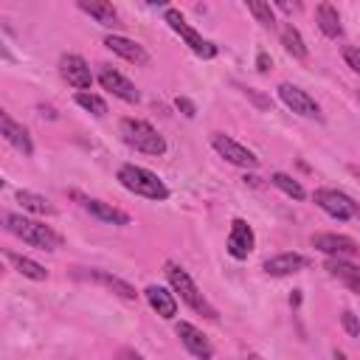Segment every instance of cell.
<instances>
[{"label":"cell","instance_id":"d6a6232c","mask_svg":"<svg viewBox=\"0 0 360 360\" xmlns=\"http://www.w3.org/2000/svg\"><path fill=\"white\" fill-rule=\"evenodd\" d=\"M118 360H146V357H141V354H135V352H121Z\"/></svg>","mask_w":360,"mask_h":360},{"label":"cell","instance_id":"7a4b0ae2","mask_svg":"<svg viewBox=\"0 0 360 360\" xmlns=\"http://www.w3.org/2000/svg\"><path fill=\"white\" fill-rule=\"evenodd\" d=\"M3 225H6L8 233H14L17 239H22L25 245H31L37 250H48L51 253V250H59L62 248V236L51 225L39 222V219H31V217L6 211L3 214Z\"/></svg>","mask_w":360,"mask_h":360},{"label":"cell","instance_id":"8992f818","mask_svg":"<svg viewBox=\"0 0 360 360\" xmlns=\"http://www.w3.org/2000/svg\"><path fill=\"white\" fill-rule=\"evenodd\" d=\"M312 200L326 217H332L338 222H349V219H354L360 214V205L340 188H315Z\"/></svg>","mask_w":360,"mask_h":360},{"label":"cell","instance_id":"83f0119b","mask_svg":"<svg viewBox=\"0 0 360 360\" xmlns=\"http://www.w3.org/2000/svg\"><path fill=\"white\" fill-rule=\"evenodd\" d=\"M73 101L82 107V110H87L90 115H96V118H104L107 115V101L101 98V96H96V93H76L73 96Z\"/></svg>","mask_w":360,"mask_h":360},{"label":"cell","instance_id":"8fae6325","mask_svg":"<svg viewBox=\"0 0 360 360\" xmlns=\"http://www.w3.org/2000/svg\"><path fill=\"white\" fill-rule=\"evenodd\" d=\"M312 248L321 250L326 259H352L360 248L352 236L346 233H312Z\"/></svg>","mask_w":360,"mask_h":360},{"label":"cell","instance_id":"277c9868","mask_svg":"<svg viewBox=\"0 0 360 360\" xmlns=\"http://www.w3.org/2000/svg\"><path fill=\"white\" fill-rule=\"evenodd\" d=\"M121 129V138L129 149L141 152V155H152V158H160L166 152V138L143 118H121L118 124Z\"/></svg>","mask_w":360,"mask_h":360},{"label":"cell","instance_id":"44dd1931","mask_svg":"<svg viewBox=\"0 0 360 360\" xmlns=\"http://www.w3.org/2000/svg\"><path fill=\"white\" fill-rule=\"evenodd\" d=\"M315 22H318V28H321L323 37H329V39H340V37H343L340 14H338V8H335L332 3H318V8H315Z\"/></svg>","mask_w":360,"mask_h":360},{"label":"cell","instance_id":"f1b7e54d","mask_svg":"<svg viewBox=\"0 0 360 360\" xmlns=\"http://www.w3.org/2000/svg\"><path fill=\"white\" fill-rule=\"evenodd\" d=\"M340 326L346 329V335H349V338H360V318H357L354 312L343 309V315H340Z\"/></svg>","mask_w":360,"mask_h":360},{"label":"cell","instance_id":"cb8c5ba5","mask_svg":"<svg viewBox=\"0 0 360 360\" xmlns=\"http://www.w3.org/2000/svg\"><path fill=\"white\" fill-rule=\"evenodd\" d=\"M6 259L11 262V267H14L22 278H31V281H45V278H48L45 264H39V262H34V259H28V256H20V253L6 250Z\"/></svg>","mask_w":360,"mask_h":360},{"label":"cell","instance_id":"5b68a950","mask_svg":"<svg viewBox=\"0 0 360 360\" xmlns=\"http://www.w3.org/2000/svg\"><path fill=\"white\" fill-rule=\"evenodd\" d=\"M163 20H166V25L188 45V51H191L194 56H200V59H214V56L219 53V48H217L211 39H205L194 25H188L186 17H183L177 8H166V11H163Z\"/></svg>","mask_w":360,"mask_h":360},{"label":"cell","instance_id":"3957f363","mask_svg":"<svg viewBox=\"0 0 360 360\" xmlns=\"http://www.w3.org/2000/svg\"><path fill=\"white\" fill-rule=\"evenodd\" d=\"M118 183L129 191V194H135V197H143V200H152V202H163V200H169V186L152 172V169H146V166H138V163H124V166H118Z\"/></svg>","mask_w":360,"mask_h":360},{"label":"cell","instance_id":"6da1fadb","mask_svg":"<svg viewBox=\"0 0 360 360\" xmlns=\"http://www.w3.org/2000/svg\"><path fill=\"white\" fill-rule=\"evenodd\" d=\"M163 273H166V281H169L172 292L180 295V301H183L188 309H194L197 315H202V318H208V321H217V318H219L217 307L205 298V292L194 284V278L188 276V270H186L183 264H177V262L169 259V262L163 264Z\"/></svg>","mask_w":360,"mask_h":360},{"label":"cell","instance_id":"4fadbf2b","mask_svg":"<svg viewBox=\"0 0 360 360\" xmlns=\"http://www.w3.org/2000/svg\"><path fill=\"white\" fill-rule=\"evenodd\" d=\"M253 248H256V233H253V228L242 219V217H236L233 222H231V231H228V256L231 259H236V262H242V259H248L250 253H253Z\"/></svg>","mask_w":360,"mask_h":360},{"label":"cell","instance_id":"e0dca14e","mask_svg":"<svg viewBox=\"0 0 360 360\" xmlns=\"http://www.w3.org/2000/svg\"><path fill=\"white\" fill-rule=\"evenodd\" d=\"M309 267V259L307 256H301V253H278V256H270L264 264H262V270L267 273V276H273V278H281V276H292V273H301V270H307Z\"/></svg>","mask_w":360,"mask_h":360},{"label":"cell","instance_id":"52a82bcc","mask_svg":"<svg viewBox=\"0 0 360 360\" xmlns=\"http://www.w3.org/2000/svg\"><path fill=\"white\" fill-rule=\"evenodd\" d=\"M278 98H281V101H284V107H287V110H292L295 115L309 118V121H323L321 104H318L307 90H301L298 84H290V82L278 84Z\"/></svg>","mask_w":360,"mask_h":360},{"label":"cell","instance_id":"9c48e42d","mask_svg":"<svg viewBox=\"0 0 360 360\" xmlns=\"http://www.w3.org/2000/svg\"><path fill=\"white\" fill-rule=\"evenodd\" d=\"M59 76L70 87H76V93H87L93 84V70L79 53H62L59 56Z\"/></svg>","mask_w":360,"mask_h":360},{"label":"cell","instance_id":"7c38bea8","mask_svg":"<svg viewBox=\"0 0 360 360\" xmlns=\"http://www.w3.org/2000/svg\"><path fill=\"white\" fill-rule=\"evenodd\" d=\"M73 197L79 200V205L90 214V217H96L98 222H104V225H129V214L127 211H121V208H115L112 202H104V200H98V197H84V194H79V191H73Z\"/></svg>","mask_w":360,"mask_h":360},{"label":"cell","instance_id":"7402d4cb","mask_svg":"<svg viewBox=\"0 0 360 360\" xmlns=\"http://www.w3.org/2000/svg\"><path fill=\"white\" fill-rule=\"evenodd\" d=\"M278 37H281V45H284V51H287L292 59H298V62H307V56H309V48H307V42H304L301 31H298L292 22H284V25L278 28Z\"/></svg>","mask_w":360,"mask_h":360},{"label":"cell","instance_id":"30bf717a","mask_svg":"<svg viewBox=\"0 0 360 360\" xmlns=\"http://www.w3.org/2000/svg\"><path fill=\"white\" fill-rule=\"evenodd\" d=\"M98 84H101L107 93H112L115 98L127 101V104H138V101H141L138 87H135L124 73H118L112 65H98Z\"/></svg>","mask_w":360,"mask_h":360},{"label":"cell","instance_id":"1f68e13d","mask_svg":"<svg viewBox=\"0 0 360 360\" xmlns=\"http://www.w3.org/2000/svg\"><path fill=\"white\" fill-rule=\"evenodd\" d=\"M270 65H273L270 53H267V51H259V53H256V70H259V73H267Z\"/></svg>","mask_w":360,"mask_h":360},{"label":"cell","instance_id":"ffe728a7","mask_svg":"<svg viewBox=\"0 0 360 360\" xmlns=\"http://www.w3.org/2000/svg\"><path fill=\"white\" fill-rule=\"evenodd\" d=\"M326 270L332 278L346 284L354 295H360V264H354L349 259H326Z\"/></svg>","mask_w":360,"mask_h":360},{"label":"cell","instance_id":"d6986e66","mask_svg":"<svg viewBox=\"0 0 360 360\" xmlns=\"http://www.w3.org/2000/svg\"><path fill=\"white\" fill-rule=\"evenodd\" d=\"M76 6H79V11L90 14V17H93L98 25H104V28H118V25H121L118 8H115L112 3H107V0H79Z\"/></svg>","mask_w":360,"mask_h":360},{"label":"cell","instance_id":"8d00e7d4","mask_svg":"<svg viewBox=\"0 0 360 360\" xmlns=\"http://www.w3.org/2000/svg\"><path fill=\"white\" fill-rule=\"evenodd\" d=\"M357 101H360V90H357Z\"/></svg>","mask_w":360,"mask_h":360},{"label":"cell","instance_id":"e575fe53","mask_svg":"<svg viewBox=\"0 0 360 360\" xmlns=\"http://www.w3.org/2000/svg\"><path fill=\"white\" fill-rule=\"evenodd\" d=\"M245 360H264V357H262V354H256V352H248V354H245Z\"/></svg>","mask_w":360,"mask_h":360},{"label":"cell","instance_id":"9a60e30c","mask_svg":"<svg viewBox=\"0 0 360 360\" xmlns=\"http://www.w3.org/2000/svg\"><path fill=\"white\" fill-rule=\"evenodd\" d=\"M104 45H107L115 56H121V59H127V62H132V65H149L146 48H143L141 42L124 37V34H107V37H104Z\"/></svg>","mask_w":360,"mask_h":360},{"label":"cell","instance_id":"5bb4252c","mask_svg":"<svg viewBox=\"0 0 360 360\" xmlns=\"http://www.w3.org/2000/svg\"><path fill=\"white\" fill-rule=\"evenodd\" d=\"M174 332H177L180 343L186 346V352H188L191 357H197V360H211V357H214V346H211V340H208V338L202 335V329H197L194 323H188V321H177Z\"/></svg>","mask_w":360,"mask_h":360},{"label":"cell","instance_id":"d4e9b609","mask_svg":"<svg viewBox=\"0 0 360 360\" xmlns=\"http://www.w3.org/2000/svg\"><path fill=\"white\" fill-rule=\"evenodd\" d=\"M17 202L22 205V211H31V214H48V217H51V214L56 211L48 197H42V194H37V191H28V188H20V191H17Z\"/></svg>","mask_w":360,"mask_h":360},{"label":"cell","instance_id":"2e32d148","mask_svg":"<svg viewBox=\"0 0 360 360\" xmlns=\"http://www.w3.org/2000/svg\"><path fill=\"white\" fill-rule=\"evenodd\" d=\"M0 135L17 149V152H22L25 158H31L34 155V141H31V132L22 127V124H17L8 112H0Z\"/></svg>","mask_w":360,"mask_h":360},{"label":"cell","instance_id":"484cf974","mask_svg":"<svg viewBox=\"0 0 360 360\" xmlns=\"http://www.w3.org/2000/svg\"><path fill=\"white\" fill-rule=\"evenodd\" d=\"M270 183H273L278 191H284L287 197H292V200H304V197H307L304 186H301L292 174H287V172H273V174H270Z\"/></svg>","mask_w":360,"mask_h":360},{"label":"cell","instance_id":"f546056e","mask_svg":"<svg viewBox=\"0 0 360 360\" xmlns=\"http://www.w3.org/2000/svg\"><path fill=\"white\" fill-rule=\"evenodd\" d=\"M343 62L354 73H360V45H343Z\"/></svg>","mask_w":360,"mask_h":360},{"label":"cell","instance_id":"4dcf8cb0","mask_svg":"<svg viewBox=\"0 0 360 360\" xmlns=\"http://www.w3.org/2000/svg\"><path fill=\"white\" fill-rule=\"evenodd\" d=\"M174 104H177V110H180L186 118H194V115H197V107H194L186 96H177V98H174Z\"/></svg>","mask_w":360,"mask_h":360},{"label":"cell","instance_id":"ba28073f","mask_svg":"<svg viewBox=\"0 0 360 360\" xmlns=\"http://www.w3.org/2000/svg\"><path fill=\"white\" fill-rule=\"evenodd\" d=\"M211 146H214L217 155L225 158L231 166H239V169H256V166H259L256 152H250L248 146H242L239 141H233V138L225 135V132H214V135H211Z\"/></svg>","mask_w":360,"mask_h":360},{"label":"cell","instance_id":"d590c367","mask_svg":"<svg viewBox=\"0 0 360 360\" xmlns=\"http://www.w3.org/2000/svg\"><path fill=\"white\" fill-rule=\"evenodd\" d=\"M352 172H354V177H357V180H360V169H357V166H354V169H352Z\"/></svg>","mask_w":360,"mask_h":360},{"label":"cell","instance_id":"ac0fdd59","mask_svg":"<svg viewBox=\"0 0 360 360\" xmlns=\"http://www.w3.org/2000/svg\"><path fill=\"white\" fill-rule=\"evenodd\" d=\"M143 295H146V304H149L160 318L172 321V318L177 315V298H174V292H172L169 287H163V284H149V287L143 290Z\"/></svg>","mask_w":360,"mask_h":360},{"label":"cell","instance_id":"836d02e7","mask_svg":"<svg viewBox=\"0 0 360 360\" xmlns=\"http://www.w3.org/2000/svg\"><path fill=\"white\" fill-rule=\"evenodd\" d=\"M332 360H349V357H346V352H340V349H335V352H332Z\"/></svg>","mask_w":360,"mask_h":360},{"label":"cell","instance_id":"603a6c76","mask_svg":"<svg viewBox=\"0 0 360 360\" xmlns=\"http://www.w3.org/2000/svg\"><path fill=\"white\" fill-rule=\"evenodd\" d=\"M87 278H96L98 284H104L107 290H112L118 298H124V301H135L138 298V292H135V287L129 284V281H124V278H118V276H112V273H107V270H87Z\"/></svg>","mask_w":360,"mask_h":360},{"label":"cell","instance_id":"4316f807","mask_svg":"<svg viewBox=\"0 0 360 360\" xmlns=\"http://www.w3.org/2000/svg\"><path fill=\"white\" fill-rule=\"evenodd\" d=\"M248 11L256 17V22H259L262 28H270V31H273V28L278 25L273 6H270V3H264V0H248Z\"/></svg>","mask_w":360,"mask_h":360}]
</instances>
